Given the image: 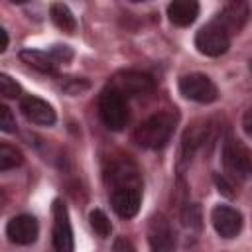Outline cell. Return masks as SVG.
I'll list each match as a JSON object with an SVG mask.
<instances>
[{
  "mask_svg": "<svg viewBox=\"0 0 252 252\" xmlns=\"http://www.w3.org/2000/svg\"><path fill=\"white\" fill-rule=\"evenodd\" d=\"M215 183L219 185V191H222L224 195H228V197H230V195H234V191H230V189H232V185H230V183H228L224 177L215 175Z\"/></svg>",
  "mask_w": 252,
  "mask_h": 252,
  "instance_id": "obj_23",
  "label": "cell"
},
{
  "mask_svg": "<svg viewBox=\"0 0 252 252\" xmlns=\"http://www.w3.org/2000/svg\"><path fill=\"white\" fill-rule=\"evenodd\" d=\"M0 93H2V96H6V98H14V96H18L20 87H18V83H16L10 75L2 73V75H0Z\"/></svg>",
  "mask_w": 252,
  "mask_h": 252,
  "instance_id": "obj_19",
  "label": "cell"
},
{
  "mask_svg": "<svg viewBox=\"0 0 252 252\" xmlns=\"http://www.w3.org/2000/svg\"><path fill=\"white\" fill-rule=\"evenodd\" d=\"M112 89H116L124 96H140L154 91V79L140 71H120L110 79Z\"/></svg>",
  "mask_w": 252,
  "mask_h": 252,
  "instance_id": "obj_6",
  "label": "cell"
},
{
  "mask_svg": "<svg viewBox=\"0 0 252 252\" xmlns=\"http://www.w3.org/2000/svg\"><path fill=\"white\" fill-rule=\"evenodd\" d=\"M175 130V116L169 112H158L146 118L134 132V140L148 150H158L167 144Z\"/></svg>",
  "mask_w": 252,
  "mask_h": 252,
  "instance_id": "obj_1",
  "label": "cell"
},
{
  "mask_svg": "<svg viewBox=\"0 0 252 252\" xmlns=\"http://www.w3.org/2000/svg\"><path fill=\"white\" fill-rule=\"evenodd\" d=\"M0 128L4 132H14L16 130V118H14L12 110L6 104L0 106Z\"/></svg>",
  "mask_w": 252,
  "mask_h": 252,
  "instance_id": "obj_20",
  "label": "cell"
},
{
  "mask_svg": "<svg viewBox=\"0 0 252 252\" xmlns=\"http://www.w3.org/2000/svg\"><path fill=\"white\" fill-rule=\"evenodd\" d=\"M234 2H236V0H234Z\"/></svg>",
  "mask_w": 252,
  "mask_h": 252,
  "instance_id": "obj_29",
  "label": "cell"
},
{
  "mask_svg": "<svg viewBox=\"0 0 252 252\" xmlns=\"http://www.w3.org/2000/svg\"><path fill=\"white\" fill-rule=\"evenodd\" d=\"M224 169L236 179H248L252 175V150L240 140L228 136L222 144Z\"/></svg>",
  "mask_w": 252,
  "mask_h": 252,
  "instance_id": "obj_3",
  "label": "cell"
},
{
  "mask_svg": "<svg viewBox=\"0 0 252 252\" xmlns=\"http://www.w3.org/2000/svg\"><path fill=\"white\" fill-rule=\"evenodd\" d=\"M242 128H244L246 136L252 138V108H248L244 112V116H242Z\"/></svg>",
  "mask_w": 252,
  "mask_h": 252,
  "instance_id": "obj_24",
  "label": "cell"
},
{
  "mask_svg": "<svg viewBox=\"0 0 252 252\" xmlns=\"http://www.w3.org/2000/svg\"><path fill=\"white\" fill-rule=\"evenodd\" d=\"M20 59L24 63H28L30 67L41 71V73H53L55 65H57V61L53 59L51 53L37 51V49H24V51H20Z\"/></svg>",
  "mask_w": 252,
  "mask_h": 252,
  "instance_id": "obj_15",
  "label": "cell"
},
{
  "mask_svg": "<svg viewBox=\"0 0 252 252\" xmlns=\"http://www.w3.org/2000/svg\"><path fill=\"white\" fill-rule=\"evenodd\" d=\"M53 248L59 252L73 250V230L67 207L57 199L53 201Z\"/></svg>",
  "mask_w": 252,
  "mask_h": 252,
  "instance_id": "obj_7",
  "label": "cell"
},
{
  "mask_svg": "<svg viewBox=\"0 0 252 252\" xmlns=\"http://www.w3.org/2000/svg\"><path fill=\"white\" fill-rule=\"evenodd\" d=\"M167 16H169V22L179 28L191 26L199 16V2L197 0H173L167 6Z\"/></svg>",
  "mask_w": 252,
  "mask_h": 252,
  "instance_id": "obj_14",
  "label": "cell"
},
{
  "mask_svg": "<svg viewBox=\"0 0 252 252\" xmlns=\"http://www.w3.org/2000/svg\"><path fill=\"white\" fill-rule=\"evenodd\" d=\"M228 45H230V33L215 20L203 26L195 35V47L199 49V53L209 57L222 55L228 49Z\"/></svg>",
  "mask_w": 252,
  "mask_h": 252,
  "instance_id": "obj_4",
  "label": "cell"
},
{
  "mask_svg": "<svg viewBox=\"0 0 252 252\" xmlns=\"http://www.w3.org/2000/svg\"><path fill=\"white\" fill-rule=\"evenodd\" d=\"M211 222L219 236L234 238L242 228V215L228 205H217L211 213Z\"/></svg>",
  "mask_w": 252,
  "mask_h": 252,
  "instance_id": "obj_8",
  "label": "cell"
},
{
  "mask_svg": "<svg viewBox=\"0 0 252 252\" xmlns=\"http://www.w3.org/2000/svg\"><path fill=\"white\" fill-rule=\"evenodd\" d=\"M98 116L108 130H122L128 122L126 96L120 94L116 89L106 87L98 96Z\"/></svg>",
  "mask_w": 252,
  "mask_h": 252,
  "instance_id": "obj_2",
  "label": "cell"
},
{
  "mask_svg": "<svg viewBox=\"0 0 252 252\" xmlns=\"http://www.w3.org/2000/svg\"><path fill=\"white\" fill-rule=\"evenodd\" d=\"M22 161H24V156H22V152L18 148H14L10 144H2L0 146V169L2 171L18 167V165H22Z\"/></svg>",
  "mask_w": 252,
  "mask_h": 252,
  "instance_id": "obj_17",
  "label": "cell"
},
{
  "mask_svg": "<svg viewBox=\"0 0 252 252\" xmlns=\"http://www.w3.org/2000/svg\"><path fill=\"white\" fill-rule=\"evenodd\" d=\"M12 2H16V4H24V2H28V0H12Z\"/></svg>",
  "mask_w": 252,
  "mask_h": 252,
  "instance_id": "obj_27",
  "label": "cell"
},
{
  "mask_svg": "<svg viewBox=\"0 0 252 252\" xmlns=\"http://www.w3.org/2000/svg\"><path fill=\"white\" fill-rule=\"evenodd\" d=\"M89 220H91V226H93V230H94L98 236L106 238V236L110 234V230H112V224H110L108 217H106V215H104L100 209H94V211H91V215H89Z\"/></svg>",
  "mask_w": 252,
  "mask_h": 252,
  "instance_id": "obj_18",
  "label": "cell"
},
{
  "mask_svg": "<svg viewBox=\"0 0 252 252\" xmlns=\"http://www.w3.org/2000/svg\"><path fill=\"white\" fill-rule=\"evenodd\" d=\"M37 232L39 226L32 215H18L6 224V236L16 244H32L37 238Z\"/></svg>",
  "mask_w": 252,
  "mask_h": 252,
  "instance_id": "obj_10",
  "label": "cell"
},
{
  "mask_svg": "<svg viewBox=\"0 0 252 252\" xmlns=\"http://www.w3.org/2000/svg\"><path fill=\"white\" fill-rule=\"evenodd\" d=\"M179 93L193 100V102H201V104H207V102H213L217 100L219 96V91H217V85L203 73H189V75H183L179 79Z\"/></svg>",
  "mask_w": 252,
  "mask_h": 252,
  "instance_id": "obj_5",
  "label": "cell"
},
{
  "mask_svg": "<svg viewBox=\"0 0 252 252\" xmlns=\"http://www.w3.org/2000/svg\"><path fill=\"white\" fill-rule=\"evenodd\" d=\"M140 201H142V195L138 187H116L110 195L112 209L122 219L136 217V213L140 211Z\"/></svg>",
  "mask_w": 252,
  "mask_h": 252,
  "instance_id": "obj_9",
  "label": "cell"
},
{
  "mask_svg": "<svg viewBox=\"0 0 252 252\" xmlns=\"http://www.w3.org/2000/svg\"><path fill=\"white\" fill-rule=\"evenodd\" d=\"M0 33H2V47H0V51H6V47H8V33H6V30H2Z\"/></svg>",
  "mask_w": 252,
  "mask_h": 252,
  "instance_id": "obj_26",
  "label": "cell"
},
{
  "mask_svg": "<svg viewBox=\"0 0 252 252\" xmlns=\"http://www.w3.org/2000/svg\"><path fill=\"white\" fill-rule=\"evenodd\" d=\"M49 14H51L53 24H55L59 30H63V32H67V33H73V32L77 30V20H75V16H73V12L69 10L67 4H63V2H53L51 8H49Z\"/></svg>",
  "mask_w": 252,
  "mask_h": 252,
  "instance_id": "obj_16",
  "label": "cell"
},
{
  "mask_svg": "<svg viewBox=\"0 0 252 252\" xmlns=\"http://www.w3.org/2000/svg\"><path fill=\"white\" fill-rule=\"evenodd\" d=\"M87 87H89L87 83H81V81H75V79H73L69 85H63V89H65L67 93H71V94H79V93L85 91Z\"/></svg>",
  "mask_w": 252,
  "mask_h": 252,
  "instance_id": "obj_22",
  "label": "cell"
},
{
  "mask_svg": "<svg viewBox=\"0 0 252 252\" xmlns=\"http://www.w3.org/2000/svg\"><path fill=\"white\" fill-rule=\"evenodd\" d=\"M148 240H150V246L158 252H163V250H171L173 244H175V236H173V230H171V224L165 220V217L161 215H156L150 222V230H148Z\"/></svg>",
  "mask_w": 252,
  "mask_h": 252,
  "instance_id": "obj_12",
  "label": "cell"
},
{
  "mask_svg": "<svg viewBox=\"0 0 252 252\" xmlns=\"http://www.w3.org/2000/svg\"><path fill=\"white\" fill-rule=\"evenodd\" d=\"M120 248H124V250H134V246H132V244H128V242H124V240H116L114 250H120Z\"/></svg>",
  "mask_w": 252,
  "mask_h": 252,
  "instance_id": "obj_25",
  "label": "cell"
},
{
  "mask_svg": "<svg viewBox=\"0 0 252 252\" xmlns=\"http://www.w3.org/2000/svg\"><path fill=\"white\" fill-rule=\"evenodd\" d=\"M248 16H250V10L246 8V4H242V0H236L230 6H226L222 12H219L215 22H219L232 35V33H238L246 26Z\"/></svg>",
  "mask_w": 252,
  "mask_h": 252,
  "instance_id": "obj_13",
  "label": "cell"
},
{
  "mask_svg": "<svg viewBox=\"0 0 252 252\" xmlns=\"http://www.w3.org/2000/svg\"><path fill=\"white\" fill-rule=\"evenodd\" d=\"M49 53L53 55V59H55L57 63H65V61H69V59L73 57V51H71L67 45H55Z\"/></svg>",
  "mask_w": 252,
  "mask_h": 252,
  "instance_id": "obj_21",
  "label": "cell"
},
{
  "mask_svg": "<svg viewBox=\"0 0 252 252\" xmlns=\"http://www.w3.org/2000/svg\"><path fill=\"white\" fill-rule=\"evenodd\" d=\"M250 69H252V61H250Z\"/></svg>",
  "mask_w": 252,
  "mask_h": 252,
  "instance_id": "obj_28",
  "label": "cell"
},
{
  "mask_svg": "<svg viewBox=\"0 0 252 252\" xmlns=\"http://www.w3.org/2000/svg\"><path fill=\"white\" fill-rule=\"evenodd\" d=\"M20 108L24 112V116L39 126H51L55 122V110L49 102H45L39 96H24L20 102Z\"/></svg>",
  "mask_w": 252,
  "mask_h": 252,
  "instance_id": "obj_11",
  "label": "cell"
}]
</instances>
